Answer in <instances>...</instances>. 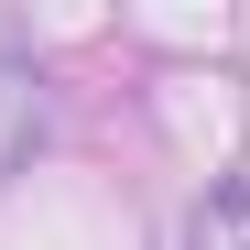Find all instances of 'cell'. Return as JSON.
<instances>
[{
    "instance_id": "obj_1",
    "label": "cell",
    "mask_w": 250,
    "mask_h": 250,
    "mask_svg": "<svg viewBox=\"0 0 250 250\" xmlns=\"http://www.w3.org/2000/svg\"><path fill=\"white\" fill-rule=\"evenodd\" d=\"M44 131H55V98H44V65L0 44V185H11V174H33V152H44Z\"/></svg>"
},
{
    "instance_id": "obj_2",
    "label": "cell",
    "mask_w": 250,
    "mask_h": 250,
    "mask_svg": "<svg viewBox=\"0 0 250 250\" xmlns=\"http://www.w3.org/2000/svg\"><path fill=\"white\" fill-rule=\"evenodd\" d=\"M185 250H250V174H218L185 207Z\"/></svg>"
}]
</instances>
